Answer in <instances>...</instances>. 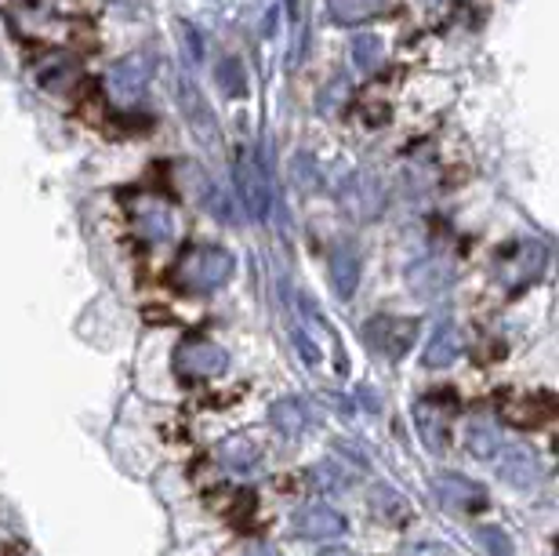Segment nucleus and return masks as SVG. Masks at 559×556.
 Wrapping results in <instances>:
<instances>
[{
	"label": "nucleus",
	"instance_id": "6e6552de",
	"mask_svg": "<svg viewBox=\"0 0 559 556\" xmlns=\"http://www.w3.org/2000/svg\"><path fill=\"white\" fill-rule=\"evenodd\" d=\"M451 411H454V400H447V404H443L440 393L421 397L415 404V426H418L425 448H429V451H443L447 448V418H451Z\"/></svg>",
	"mask_w": 559,
	"mask_h": 556
},
{
	"label": "nucleus",
	"instance_id": "1a4fd4ad",
	"mask_svg": "<svg viewBox=\"0 0 559 556\" xmlns=\"http://www.w3.org/2000/svg\"><path fill=\"white\" fill-rule=\"evenodd\" d=\"M109 95L117 98L120 106H135L145 95V84H150V70H145L142 55H131V59H120L114 70H109Z\"/></svg>",
	"mask_w": 559,
	"mask_h": 556
},
{
	"label": "nucleus",
	"instance_id": "bb28decb",
	"mask_svg": "<svg viewBox=\"0 0 559 556\" xmlns=\"http://www.w3.org/2000/svg\"><path fill=\"white\" fill-rule=\"evenodd\" d=\"M345 476H349V473L338 470L334 462H323L320 470H317V484L328 487V492H338V487H345Z\"/></svg>",
	"mask_w": 559,
	"mask_h": 556
},
{
	"label": "nucleus",
	"instance_id": "5701e85b",
	"mask_svg": "<svg viewBox=\"0 0 559 556\" xmlns=\"http://www.w3.org/2000/svg\"><path fill=\"white\" fill-rule=\"evenodd\" d=\"M218 87L226 92L229 98H243V92H248V81H243V66L237 59H226L218 66Z\"/></svg>",
	"mask_w": 559,
	"mask_h": 556
},
{
	"label": "nucleus",
	"instance_id": "2eb2a0df",
	"mask_svg": "<svg viewBox=\"0 0 559 556\" xmlns=\"http://www.w3.org/2000/svg\"><path fill=\"white\" fill-rule=\"evenodd\" d=\"M411 292L421 295V298H436L443 295L447 287L454 284V265L440 259V255H432V259H421L418 265H411V276H407Z\"/></svg>",
	"mask_w": 559,
	"mask_h": 556
},
{
	"label": "nucleus",
	"instance_id": "b1692460",
	"mask_svg": "<svg viewBox=\"0 0 559 556\" xmlns=\"http://www.w3.org/2000/svg\"><path fill=\"white\" fill-rule=\"evenodd\" d=\"M204 208H207L215 218H222V222H237V215H233L229 197L222 193V186H218V182H204Z\"/></svg>",
	"mask_w": 559,
	"mask_h": 556
},
{
	"label": "nucleus",
	"instance_id": "9d476101",
	"mask_svg": "<svg viewBox=\"0 0 559 556\" xmlns=\"http://www.w3.org/2000/svg\"><path fill=\"white\" fill-rule=\"evenodd\" d=\"M290 528H295V535L309 539V542L338 539V535H345V517L338 513V509H331V506H306V509H298V513H295Z\"/></svg>",
	"mask_w": 559,
	"mask_h": 556
},
{
	"label": "nucleus",
	"instance_id": "a211bd4d",
	"mask_svg": "<svg viewBox=\"0 0 559 556\" xmlns=\"http://www.w3.org/2000/svg\"><path fill=\"white\" fill-rule=\"evenodd\" d=\"M270 422H273V429L280 433V437H301V433L309 429V407H306V400H298V397H284V400H276V404L270 407Z\"/></svg>",
	"mask_w": 559,
	"mask_h": 556
},
{
	"label": "nucleus",
	"instance_id": "20e7f679",
	"mask_svg": "<svg viewBox=\"0 0 559 556\" xmlns=\"http://www.w3.org/2000/svg\"><path fill=\"white\" fill-rule=\"evenodd\" d=\"M237 186H240V197L248 204L251 218L265 222L273 211V182H270V171L265 164L254 157V153H237Z\"/></svg>",
	"mask_w": 559,
	"mask_h": 556
},
{
	"label": "nucleus",
	"instance_id": "412c9836",
	"mask_svg": "<svg viewBox=\"0 0 559 556\" xmlns=\"http://www.w3.org/2000/svg\"><path fill=\"white\" fill-rule=\"evenodd\" d=\"M349 59H353V66L360 73H374L378 66H382V59H385L382 37H374V33H356L353 44H349Z\"/></svg>",
	"mask_w": 559,
	"mask_h": 556
},
{
	"label": "nucleus",
	"instance_id": "4be33fe9",
	"mask_svg": "<svg viewBox=\"0 0 559 556\" xmlns=\"http://www.w3.org/2000/svg\"><path fill=\"white\" fill-rule=\"evenodd\" d=\"M342 200H345V208H353V211H374L378 186L367 179V175H353V179L342 186Z\"/></svg>",
	"mask_w": 559,
	"mask_h": 556
},
{
	"label": "nucleus",
	"instance_id": "aec40b11",
	"mask_svg": "<svg viewBox=\"0 0 559 556\" xmlns=\"http://www.w3.org/2000/svg\"><path fill=\"white\" fill-rule=\"evenodd\" d=\"M328 11L338 26H356V22L385 15L389 0H328Z\"/></svg>",
	"mask_w": 559,
	"mask_h": 556
},
{
	"label": "nucleus",
	"instance_id": "ddd939ff",
	"mask_svg": "<svg viewBox=\"0 0 559 556\" xmlns=\"http://www.w3.org/2000/svg\"><path fill=\"white\" fill-rule=\"evenodd\" d=\"M462 350H465L462 328H457L454 320H440L436 331L429 335V342H425L421 364L425 368H447V364H454L457 357H462Z\"/></svg>",
	"mask_w": 559,
	"mask_h": 556
},
{
	"label": "nucleus",
	"instance_id": "c85d7f7f",
	"mask_svg": "<svg viewBox=\"0 0 559 556\" xmlns=\"http://www.w3.org/2000/svg\"><path fill=\"white\" fill-rule=\"evenodd\" d=\"M320 556H356L353 549H345V546H331V549H323Z\"/></svg>",
	"mask_w": 559,
	"mask_h": 556
},
{
	"label": "nucleus",
	"instance_id": "f257e3e1",
	"mask_svg": "<svg viewBox=\"0 0 559 556\" xmlns=\"http://www.w3.org/2000/svg\"><path fill=\"white\" fill-rule=\"evenodd\" d=\"M233 273H237V259L222 244H193L178 255L171 281L186 295H215L233 281Z\"/></svg>",
	"mask_w": 559,
	"mask_h": 556
},
{
	"label": "nucleus",
	"instance_id": "39448f33",
	"mask_svg": "<svg viewBox=\"0 0 559 556\" xmlns=\"http://www.w3.org/2000/svg\"><path fill=\"white\" fill-rule=\"evenodd\" d=\"M226 368H229L226 350L211 339H186L182 346L175 350V371L182 378L204 382V378H218Z\"/></svg>",
	"mask_w": 559,
	"mask_h": 556
},
{
	"label": "nucleus",
	"instance_id": "f3484780",
	"mask_svg": "<svg viewBox=\"0 0 559 556\" xmlns=\"http://www.w3.org/2000/svg\"><path fill=\"white\" fill-rule=\"evenodd\" d=\"M215 459L226 473L233 476H251L262 465V451L254 448L248 437H226L215 448Z\"/></svg>",
	"mask_w": 559,
	"mask_h": 556
},
{
	"label": "nucleus",
	"instance_id": "a878e982",
	"mask_svg": "<svg viewBox=\"0 0 559 556\" xmlns=\"http://www.w3.org/2000/svg\"><path fill=\"white\" fill-rule=\"evenodd\" d=\"M345 95H349V81L338 76V81H334L331 87H323V92H320V103H317L320 114H334V109L345 103Z\"/></svg>",
	"mask_w": 559,
	"mask_h": 556
},
{
	"label": "nucleus",
	"instance_id": "cd10ccee",
	"mask_svg": "<svg viewBox=\"0 0 559 556\" xmlns=\"http://www.w3.org/2000/svg\"><path fill=\"white\" fill-rule=\"evenodd\" d=\"M240 556H284L276 546H270V542H251V546H243Z\"/></svg>",
	"mask_w": 559,
	"mask_h": 556
},
{
	"label": "nucleus",
	"instance_id": "393cba45",
	"mask_svg": "<svg viewBox=\"0 0 559 556\" xmlns=\"http://www.w3.org/2000/svg\"><path fill=\"white\" fill-rule=\"evenodd\" d=\"M479 546L490 556H512V542L501 528H479Z\"/></svg>",
	"mask_w": 559,
	"mask_h": 556
},
{
	"label": "nucleus",
	"instance_id": "f8f14e48",
	"mask_svg": "<svg viewBox=\"0 0 559 556\" xmlns=\"http://www.w3.org/2000/svg\"><path fill=\"white\" fill-rule=\"evenodd\" d=\"M501 476H506L512 487H534L545 476V465L534 448L509 443V448H501Z\"/></svg>",
	"mask_w": 559,
	"mask_h": 556
},
{
	"label": "nucleus",
	"instance_id": "dca6fc26",
	"mask_svg": "<svg viewBox=\"0 0 559 556\" xmlns=\"http://www.w3.org/2000/svg\"><path fill=\"white\" fill-rule=\"evenodd\" d=\"M178 106H182V117L189 120V128H193V135L204 142V146H218V125H215V114H211L207 98L197 92L193 84H182V98H178Z\"/></svg>",
	"mask_w": 559,
	"mask_h": 556
},
{
	"label": "nucleus",
	"instance_id": "9b49d317",
	"mask_svg": "<svg viewBox=\"0 0 559 556\" xmlns=\"http://www.w3.org/2000/svg\"><path fill=\"white\" fill-rule=\"evenodd\" d=\"M328 273H331V284L338 298H349L356 295V287H360V251L353 248L349 240H338L328 255Z\"/></svg>",
	"mask_w": 559,
	"mask_h": 556
},
{
	"label": "nucleus",
	"instance_id": "4468645a",
	"mask_svg": "<svg viewBox=\"0 0 559 556\" xmlns=\"http://www.w3.org/2000/svg\"><path fill=\"white\" fill-rule=\"evenodd\" d=\"M33 76H37L40 87H48V92H73L76 81H81V70H76V62L70 55L62 51H51V55H40L37 62H33Z\"/></svg>",
	"mask_w": 559,
	"mask_h": 556
},
{
	"label": "nucleus",
	"instance_id": "6ab92c4d",
	"mask_svg": "<svg viewBox=\"0 0 559 556\" xmlns=\"http://www.w3.org/2000/svg\"><path fill=\"white\" fill-rule=\"evenodd\" d=\"M465 448L473 459H495L501 451V429L495 418H473L465 429Z\"/></svg>",
	"mask_w": 559,
	"mask_h": 556
},
{
	"label": "nucleus",
	"instance_id": "0eeeda50",
	"mask_svg": "<svg viewBox=\"0 0 559 556\" xmlns=\"http://www.w3.org/2000/svg\"><path fill=\"white\" fill-rule=\"evenodd\" d=\"M432 492L447 509H457V513H479V509H487V492L462 473H436Z\"/></svg>",
	"mask_w": 559,
	"mask_h": 556
},
{
	"label": "nucleus",
	"instance_id": "f03ea898",
	"mask_svg": "<svg viewBox=\"0 0 559 556\" xmlns=\"http://www.w3.org/2000/svg\"><path fill=\"white\" fill-rule=\"evenodd\" d=\"M549 265V251L542 240H516L495 259V281L506 292H520V287L534 284Z\"/></svg>",
	"mask_w": 559,
	"mask_h": 556
},
{
	"label": "nucleus",
	"instance_id": "7ed1b4c3",
	"mask_svg": "<svg viewBox=\"0 0 559 556\" xmlns=\"http://www.w3.org/2000/svg\"><path fill=\"white\" fill-rule=\"evenodd\" d=\"M415 331H418V324L407 317H374L364 324V342L374 357L404 360L407 350L415 346Z\"/></svg>",
	"mask_w": 559,
	"mask_h": 556
},
{
	"label": "nucleus",
	"instance_id": "423d86ee",
	"mask_svg": "<svg viewBox=\"0 0 559 556\" xmlns=\"http://www.w3.org/2000/svg\"><path fill=\"white\" fill-rule=\"evenodd\" d=\"M131 226L145 244H171L175 240V211L160 197H139L131 204Z\"/></svg>",
	"mask_w": 559,
	"mask_h": 556
}]
</instances>
